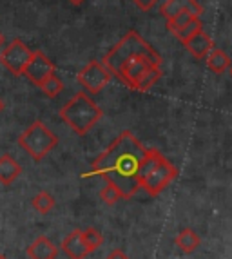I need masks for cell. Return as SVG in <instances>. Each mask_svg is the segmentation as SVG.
<instances>
[{"label":"cell","mask_w":232,"mask_h":259,"mask_svg":"<svg viewBox=\"0 0 232 259\" xmlns=\"http://www.w3.org/2000/svg\"><path fill=\"white\" fill-rule=\"evenodd\" d=\"M103 64L131 91L145 93L162 78V56L136 31L125 33L103 56Z\"/></svg>","instance_id":"cell-1"},{"label":"cell","mask_w":232,"mask_h":259,"mask_svg":"<svg viewBox=\"0 0 232 259\" xmlns=\"http://www.w3.org/2000/svg\"><path fill=\"white\" fill-rule=\"evenodd\" d=\"M145 152L147 147L131 131H122L120 136L93 161V167L84 174V178H103L105 182L118 187L122 198L131 199L140 190L138 174Z\"/></svg>","instance_id":"cell-2"},{"label":"cell","mask_w":232,"mask_h":259,"mask_svg":"<svg viewBox=\"0 0 232 259\" xmlns=\"http://www.w3.org/2000/svg\"><path fill=\"white\" fill-rule=\"evenodd\" d=\"M178 178V168L165 158L158 149L147 147L145 158L138 174L140 190H145L149 196H158Z\"/></svg>","instance_id":"cell-3"},{"label":"cell","mask_w":232,"mask_h":259,"mask_svg":"<svg viewBox=\"0 0 232 259\" xmlns=\"http://www.w3.org/2000/svg\"><path fill=\"white\" fill-rule=\"evenodd\" d=\"M102 116L103 111L86 91L76 93L60 109L62 121H65V125L71 127L73 133L78 134V136H86L102 120Z\"/></svg>","instance_id":"cell-4"},{"label":"cell","mask_w":232,"mask_h":259,"mask_svg":"<svg viewBox=\"0 0 232 259\" xmlns=\"http://www.w3.org/2000/svg\"><path fill=\"white\" fill-rule=\"evenodd\" d=\"M18 145L34 161H42L58 145V138H56V134L44 121L36 120L18 136Z\"/></svg>","instance_id":"cell-5"},{"label":"cell","mask_w":232,"mask_h":259,"mask_svg":"<svg viewBox=\"0 0 232 259\" xmlns=\"http://www.w3.org/2000/svg\"><path fill=\"white\" fill-rule=\"evenodd\" d=\"M111 71L105 67L103 62L98 60H91L76 74L78 83L86 89L87 95H98V93H102L107 87V83L111 82Z\"/></svg>","instance_id":"cell-6"},{"label":"cell","mask_w":232,"mask_h":259,"mask_svg":"<svg viewBox=\"0 0 232 259\" xmlns=\"http://www.w3.org/2000/svg\"><path fill=\"white\" fill-rule=\"evenodd\" d=\"M31 56H33V51L20 38H15L0 51V64L11 74L20 76V74H24V69L29 64Z\"/></svg>","instance_id":"cell-7"},{"label":"cell","mask_w":232,"mask_h":259,"mask_svg":"<svg viewBox=\"0 0 232 259\" xmlns=\"http://www.w3.org/2000/svg\"><path fill=\"white\" fill-rule=\"evenodd\" d=\"M53 73H55V64H53L42 51H33L29 64H27L26 69H24V76H27V80H29L31 83L40 87L44 80L51 76Z\"/></svg>","instance_id":"cell-8"},{"label":"cell","mask_w":232,"mask_h":259,"mask_svg":"<svg viewBox=\"0 0 232 259\" xmlns=\"http://www.w3.org/2000/svg\"><path fill=\"white\" fill-rule=\"evenodd\" d=\"M181 44H183V48L187 49L196 60H203V58L209 55V51L214 48V42H212V38L209 36V33H207L205 29L196 31L192 36H189V38Z\"/></svg>","instance_id":"cell-9"},{"label":"cell","mask_w":232,"mask_h":259,"mask_svg":"<svg viewBox=\"0 0 232 259\" xmlns=\"http://www.w3.org/2000/svg\"><path fill=\"white\" fill-rule=\"evenodd\" d=\"M62 250L69 259H86L91 254L80 229H74L73 232H69L65 236L64 241H62Z\"/></svg>","instance_id":"cell-10"},{"label":"cell","mask_w":232,"mask_h":259,"mask_svg":"<svg viewBox=\"0 0 232 259\" xmlns=\"http://www.w3.org/2000/svg\"><path fill=\"white\" fill-rule=\"evenodd\" d=\"M183 11H190V13L198 15V17L203 13L198 0H165L162 8H160V13L164 15L165 20L176 17L178 13H183Z\"/></svg>","instance_id":"cell-11"},{"label":"cell","mask_w":232,"mask_h":259,"mask_svg":"<svg viewBox=\"0 0 232 259\" xmlns=\"http://www.w3.org/2000/svg\"><path fill=\"white\" fill-rule=\"evenodd\" d=\"M27 255H29V259H56L58 248L49 238L38 236L27 246Z\"/></svg>","instance_id":"cell-12"},{"label":"cell","mask_w":232,"mask_h":259,"mask_svg":"<svg viewBox=\"0 0 232 259\" xmlns=\"http://www.w3.org/2000/svg\"><path fill=\"white\" fill-rule=\"evenodd\" d=\"M22 174V167L18 165V161L13 156L4 154L0 156V183L2 185H11L18 180V176Z\"/></svg>","instance_id":"cell-13"},{"label":"cell","mask_w":232,"mask_h":259,"mask_svg":"<svg viewBox=\"0 0 232 259\" xmlns=\"http://www.w3.org/2000/svg\"><path fill=\"white\" fill-rule=\"evenodd\" d=\"M205 60H207V67L214 74H223L230 67V56L223 49L216 48V46L209 51V55L205 56Z\"/></svg>","instance_id":"cell-14"},{"label":"cell","mask_w":232,"mask_h":259,"mask_svg":"<svg viewBox=\"0 0 232 259\" xmlns=\"http://www.w3.org/2000/svg\"><path fill=\"white\" fill-rule=\"evenodd\" d=\"M174 245L180 248L183 254H192L200 248L202 245V238L194 232L192 229H183L178 232V236L174 238Z\"/></svg>","instance_id":"cell-15"},{"label":"cell","mask_w":232,"mask_h":259,"mask_svg":"<svg viewBox=\"0 0 232 259\" xmlns=\"http://www.w3.org/2000/svg\"><path fill=\"white\" fill-rule=\"evenodd\" d=\"M55 203H56L55 198L49 194L48 190H40L38 194L31 199V205H33V208L36 212H40V214H49V212L55 208Z\"/></svg>","instance_id":"cell-16"},{"label":"cell","mask_w":232,"mask_h":259,"mask_svg":"<svg viewBox=\"0 0 232 259\" xmlns=\"http://www.w3.org/2000/svg\"><path fill=\"white\" fill-rule=\"evenodd\" d=\"M198 17V15L190 13V11H183V13H178L176 17H172L167 20V29L171 31V35L176 36L183 27H187L194 18Z\"/></svg>","instance_id":"cell-17"},{"label":"cell","mask_w":232,"mask_h":259,"mask_svg":"<svg viewBox=\"0 0 232 259\" xmlns=\"http://www.w3.org/2000/svg\"><path fill=\"white\" fill-rule=\"evenodd\" d=\"M40 89H42L44 95L49 96V98H56V96H58L62 91H64V82H62L60 78H58L55 73H53L51 76L44 80L42 85H40Z\"/></svg>","instance_id":"cell-18"},{"label":"cell","mask_w":232,"mask_h":259,"mask_svg":"<svg viewBox=\"0 0 232 259\" xmlns=\"http://www.w3.org/2000/svg\"><path fill=\"white\" fill-rule=\"evenodd\" d=\"M82 236H84V241H86L91 254H93L95 250H98L100 246H102L103 236H102V232H98V230L95 229V227H87L86 230H82Z\"/></svg>","instance_id":"cell-19"},{"label":"cell","mask_w":232,"mask_h":259,"mask_svg":"<svg viewBox=\"0 0 232 259\" xmlns=\"http://www.w3.org/2000/svg\"><path fill=\"white\" fill-rule=\"evenodd\" d=\"M100 199H102L105 205H114L124 198H122V192L118 190V187L112 185L111 182H105V187L100 190Z\"/></svg>","instance_id":"cell-20"},{"label":"cell","mask_w":232,"mask_h":259,"mask_svg":"<svg viewBox=\"0 0 232 259\" xmlns=\"http://www.w3.org/2000/svg\"><path fill=\"white\" fill-rule=\"evenodd\" d=\"M200 29H203V22H202V18H200V17H196L192 22H190L189 26L183 27V29L178 33L176 38L180 40V42H185V40L189 38V36H192L194 33H196V31H200Z\"/></svg>","instance_id":"cell-21"},{"label":"cell","mask_w":232,"mask_h":259,"mask_svg":"<svg viewBox=\"0 0 232 259\" xmlns=\"http://www.w3.org/2000/svg\"><path fill=\"white\" fill-rule=\"evenodd\" d=\"M134 4H136L138 9H142V11H150V9L158 4V0H134Z\"/></svg>","instance_id":"cell-22"},{"label":"cell","mask_w":232,"mask_h":259,"mask_svg":"<svg viewBox=\"0 0 232 259\" xmlns=\"http://www.w3.org/2000/svg\"><path fill=\"white\" fill-rule=\"evenodd\" d=\"M105 259H131V257L127 254H125L124 248H114V250L109 252L107 257H105Z\"/></svg>","instance_id":"cell-23"},{"label":"cell","mask_w":232,"mask_h":259,"mask_svg":"<svg viewBox=\"0 0 232 259\" xmlns=\"http://www.w3.org/2000/svg\"><path fill=\"white\" fill-rule=\"evenodd\" d=\"M69 2H71L73 6H82L84 2H86V0H69Z\"/></svg>","instance_id":"cell-24"},{"label":"cell","mask_w":232,"mask_h":259,"mask_svg":"<svg viewBox=\"0 0 232 259\" xmlns=\"http://www.w3.org/2000/svg\"><path fill=\"white\" fill-rule=\"evenodd\" d=\"M4 44H6L4 35H2V33H0V51H2V49H4Z\"/></svg>","instance_id":"cell-25"},{"label":"cell","mask_w":232,"mask_h":259,"mask_svg":"<svg viewBox=\"0 0 232 259\" xmlns=\"http://www.w3.org/2000/svg\"><path fill=\"white\" fill-rule=\"evenodd\" d=\"M4 111V102H2V98H0V112Z\"/></svg>","instance_id":"cell-26"},{"label":"cell","mask_w":232,"mask_h":259,"mask_svg":"<svg viewBox=\"0 0 232 259\" xmlns=\"http://www.w3.org/2000/svg\"><path fill=\"white\" fill-rule=\"evenodd\" d=\"M228 73H230V76H232V64H230V67H228Z\"/></svg>","instance_id":"cell-27"},{"label":"cell","mask_w":232,"mask_h":259,"mask_svg":"<svg viewBox=\"0 0 232 259\" xmlns=\"http://www.w3.org/2000/svg\"><path fill=\"white\" fill-rule=\"evenodd\" d=\"M0 259H8V257H6V255H0Z\"/></svg>","instance_id":"cell-28"}]
</instances>
